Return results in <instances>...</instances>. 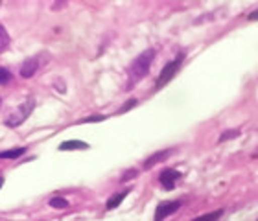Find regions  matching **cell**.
<instances>
[{
    "label": "cell",
    "instance_id": "7402d4cb",
    "mask_svg": "<svg viewBox=\"0 0 258 221\" xmlns=\"http://www.w3.org/2000/svg\"><path fill=\"white\" fill-rule=\"evenodd\" d=\"M256 221H258V219H256Z\"/></svg>",
    "mask_w": 258,
    "mask_h": 221
},
{
    "label": "cell",
    "instance_id": "8fae6325",
    "mask_svg": "<svg viewBox=\"0 0 258 221\" xmlns=\"http://www.w3.org/2000/svg\"><path fill=\"white\" fill-rule=\"evenodd\" d=\"M10 44H11L10 33L6 32V28L0 24V54H4L6 50L10 48Z\"/></svg>",
    "mask_w": 258,
    "mask_h": 221
},
{
    "label": "cell",
    "instance_id": "9c48e42d",
    "mask_svg": "<svg viewBox=\"0 0 258 221\" xmlns=\"http://www.w3.org/2000/svg\"><path fill=\"white\" fill-rule=\"evenodd\" d=\"M127 194H129V190H122V192H116L114 195H111L107 199V203H105V208H107V210H114L116 206L122 205V201L127 197Z\"/></svg>",
    "mask_w": 258,
    "mask_h": 221
},
{
    "label": "cell",
    "instance_id": "2e32d148",
    "mask_svg": "<svg viewBox=\"0 0 258 221\" xmlns=\"http://www.w3.org/2000/svg\"><path fill=\"white\" fill-rule=\"evenodd\" d=\"M137 103H139V102H137V100H129V102H125V105H124V107H120V111H118V113H120V114L127 113L129 109L137 107Z\"/></svg>",
    "mask_w": 258,
    "mask_h": 221
},
{
    "label": "cell",
    "instance_id": "4fadbf2b",
    "mask_svg": "<svg viewBox=\"0 0 258 221\" xmlns=\"http://www.w3.org/2000/svg\"><path fill=\"white\" fill-rule=\"evenodd\" d=\"M48 205L52 208H57V210H64V208H69V201L64 199V197H52L48 201Z\"/></svg>",
    "mask_w": 258,
    "mask_h": 221
},
{
    "label": "cell",
    "instance_id": "7a4b0ae2",
    "mask_svg": "<svg viewBox=\"0 0 258 221\" xmlns=\"http://www.w3.org/2000/svg\"><path fill=\"white\" fill-rule=\"evenodd\" d=\"M183 63H184V54L179 52L175 59H172L170 63H166V65L162 66L161 74H159V78H157V81H155V91H161L162 87H166L168 83L177 76V72L181 70Z\"/></svg>",
    "mask_w": 258,
    "mask_h": 221
},
{
    "label": "cell",
    "instance_id": "ba28073f",
    "mask_svg": "<svg viewBox=\"0 0 258 221\" xmlns=\"http://www.w3.org/2000/svg\"><path fill=\"white\" fill-rule=\"evenodd\" d=\"M59 151H80V150H89V144L81 140H64L57 148Z\"/></svg>",
    "mask_w": 258,
    "mask_h": 221
},
{
    "label": "cell",
    "instance_id": "ffe728a7",
    "mask_svg": "<svg viewBox=\"0 0 258 221\" xmlns=\"http://www.w3.org/2000/svg\"><path fill=\"white\" fill-rule=\"evenodd\" d=\"M2 184H4V177L0 175V188H2Z\"/></svg>",
    "mask_w": 258,
    "mask_h": 221
},
{
    "label": "cell",
    "instance_id": "3957f363",
    "mask_svg": "<svg viewBox=\"0 0 258 221\" xmlns=\"http://www.w3.org/2000/svg\"><path fill=\"white\" fill-rule=\"evenodd\" d=\"M33 109H35V102L30 98L26 102H22L13 113L8 114V118H6L4 124L8 125V127H19V125L24 124V122L30 118V114L33 113Z\"/></svg>",
    "mask_w": 258,
    "mask_h": 221
},
{
    "label": "cell",
    "instance_id": "44dd1931",
    "mask_svg": "<svg viewBox=\"0 0 258 221\" xmlns=\"http://www.w3.org/2000/svg\"><path fill=\"white\" fill-rule=\"evenodd\" d=\"M0 107H2V98H0Z\"/></svg>",
    "mask_w": 258,
    "mask_h": 221
},
{
    "label": "cell",
    "instance_id": "277c9868",
    "mask_svg": "<svg viewBox=\"0 0 258 221\" xmlns=\"http://www.w3.org/2000/svg\"><path fill=\"white\" fill-rule=\"evenodd\" d=\"M183 205V201L181 199H175V201H162L159 203L155 208V216H153V221H164L170 214L173 212H177Z\"/></svg>",
    "mask_w": 258,
    "mask_h": 221
},
{
    "label": "cell",
    "instance_id": "52a82bcc",
    "mask_svg": "<svg viewBox=\"0 0 258 221\" xmlns=\"http://www.w3.org/2000/svg\"><path fill=\"white\" fill-rule=\"evenodd\" d=\"M39 66H41V57H39V55L30 57V59L24 61V65L21 66V72H19V74H21L24 80H30V78H33V76L37 74Z\"/></svg>",
    "mask_w": 258,
    "mask_h": 221
},
{
    "label": "cell",
    "instance_id": "e0dca14e",
    "mask_svg": "<svg viewBox=\"0 0 258 221\" xmlns=\"http://www.w3.org/2000/svg\"><path fill=\"white\" fill-rule=\"evenodd\" d=\"M137 170H129V172H125L124 175H122V183H127V181H131V179L137 177Z\"/></svg>",
    "mask_w": 258,
    "mask_h": 221
},
{
    "label": "cell",
    "instance_id": "30bf717a",
    "mask_svg": "<svg viewBox=\"0 0 258 221\" xmlns=\"http://www.w3.org/2000/svg\"><path fill=\"white\" fill-rule=\"evenodd\" d=\"M26 153V148H11V150H6V151H0V159H19Z\"/></svg>",
    "mask_w": 258,
    "mask_h": 221
},
{
    "label": "cell",
    "instance_id": "6da1fadb",
    "mask_svg": "<svg viewBox=\"0 0 258 221\" xmlns=\"http://www.w3.org/2000/svg\"><path fill=\"white\" fill-rule=\"evenodd\" d=\"M153 59H155V50L153 48H148L144 50L140 55H137L133 59V63L129 65L127 68V85H125V91H131L137 83H139L144 76H148V72H150L151 68V63H153Z\"/></svg>",
    "mask_w": 258,
    "mask_h": 221
},
{
    "label": "cell",
    "instance_id": "8992f818",
    "mask_svg": "<svg viewBox=\"0 0 258 221\" xmlns=\"http://www.w3.org/2000/svg\"><path fill=\"white\" fill-rule=\"evenodd\" d=\"M173 153H175V150H173V148H168V150L155 151L153 155H150L148 159H146L144 164H142V168H144V170H151V168L155 166V164H159V162H162V161H166L168 157L173 155Z\"/></svg>",
    "mask_w": 258,
    "mask_h": 221
},
{
    "label": "cell",
    "instance_id": "5b68a950",
    "mask_svg": "<svg viewBox=\"0 0 258 221\" xmlns=\"http://www.w3.org/2000/svg\"><path fill=\"white\" fill-rule=\"evenodd\" d=\"M181 172L179 170H173V168H166V170H162L161 175H159V183L164 190H173L177 186V183L181 181Z\"/></svg>",
    "mask_w": 258,
    "mask_h": 221
},
{
    "label": "cell",
    "instance_id": "d6986e66",
    "mask_svg": "<svg viewBox=\"0 0 258 221\" xmlns=\"http://www.w3.org/2000/svg\"><path fill=\"white\" fill-rule=\"evenodd\" d=\"M247 21H258V10H254V11H251V13H249L247 15Z\"/></svg>",
    "mask_w": 258,
    "mask_h": 221
},
{
    "label": "cell",
    "instance_id": "5bb4252c",
    "mask_svg": "<svg viewBox=\"0 0 258 221\" xmlns=\"http://www.w3.org/2000/svg\"><path fill=\"white\" fill-rule=\"evenodd\" d=\"M11 72L8 70V68H4V66H0V87H4V85H8L11 81Z\"/></svg>",
    "mask_w": 258,
    "mask_h": 221
},
{
    "label": "cell",
    "instance_id": "9a60e30c",
    "mask_svg": "<svg viewBox=\"0 0 258 221\" xmlns=\"http://www.w3.org/2000/svg\"><path fill=\"white\" fill-rule=\"evenodd\" d=\"M238 136H240V131H238V129H229L220 136V142H227V140H231V138H238Z\"/></svg>",
    "mask_w": 258,
    "mask_h": 221
},
{
    "label": "cell",
    "instance_id": "ac0fdd59",
    "mask_svg": "<svg viewBox=\"0 0 258 221\" xmlns=\"http://www.w3.org/2000/svg\"><path fill=\"white\" fill-rule=\"evenodd\" d=\"M107 116H91V118H85V120H80L78 124H89V122H102V120H105Z\"/></svg>",
    "mask_w": 258,
    "mask_h": 221
},
{
    "label": "cell",
    "instance_id": "7c38bea8",
    "mask_svg": "<svg viewBox=\"0 0 258 221\" xmlns=\"http://www.w3.org/2000/svg\"><path fill=\"white\" fill-rule=\"evenodd\" d=\"M223 216V210H214V212H209V214H203V216H199V217H196V219H192V221H218L220 217Z\"/></svg>",
    "mask_w": 258,
    "mask_h": 221
}]
</instances>
